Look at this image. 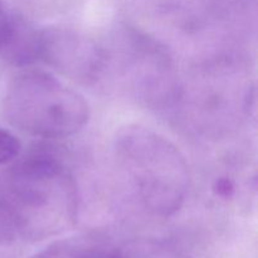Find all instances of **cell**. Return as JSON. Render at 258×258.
<instances>
[{
  "instance_id": "cell-5",
  "label": "cell",
  "mask_w": 258,
  "mask_h": 258,
  "mask_svg": "<svg viewBox=\"0 0 258 258\" xmlns=\"http://www.w3.org/2000/svg\"><path fill=\"white\" fill-rule=\"evenodd\" d=\"M42 34L20 18H10V30L0 49L3 58L13 66L25 67L40 59Z\"/></svg>"
},
{
  "instance_id": "cell-7",
  "label": "cell",
  "mask_w": 258,
  "mask_h": 258,
  "mask_svg": "<svg viewBox=\"0 0 258 258\" xmlns=\"http://www.w3.org/2000/svg\"><path fill=\"white\" fill-rule=\"evenodd\" d=\"M22 151V144L10 131L0 127V166L13 163Z\"/></svg>"
},
{
  "instance_id": "cell-3",
  "label": "cell",
  "mask_w": 258,
  "mask_h": 258,
  "mask_svg": "<svg viewBox=\"0 0 258 258\" xmlns=\"http://www.w3.org/2000/svg\"><path fill=\"white\" fill-rule=\"evenodd\" d=\"M3 110L10 125L43 139H62L82 130L90 107L81 93L44 71H25L8 85Z\"/></svg>"
},
{
  "instance_id": "cell-9",
  "label": "cell",
  "mask_w": 258,
  "mask_h": 258,
  "mask_svg": "<svg viewBox=\"0 0 258 258\" xmlns=\"http://www.w3.org/2000/svg\"><path fill=\"white\" fill-rule=\"evenodd\" d=\"M213 191L221 198L228 199L234 194V183L229 178H218L213 184Z\"/></svg>"
},
{
  "instance_id": "cell-1",
  "label": "cell",
  "mask_w": 258,
  "mask_h": 258,
  "mask_svg": "<svg viewBox=\"0 0 258 258\" xmlns=\"http://www.w3.org/2000/svg\"><path fill=\"white\" fill-rule=\"evenodd\" d=\"M0 203L10 212L19 236L40 239L77 221V190L62 161L37 148L0 173Z\"/></svg>"
},
{
  "instance_id": "cell-6",
  "label": "cell",
  "mask_w": 258,
  "mask_h": 258,
  "mask_svg": "<svg viewBox=\"0 0 258 258\" xmlns=\"http://www.w3.org/2000/svg\"><path fill=\"white\" fill-rule=\"evenodd\" d=\"M108 247L91 237H73L48 244L32 258H105Z\"/></svg>"
},
{
  "instance_id": "cell-2",
  "label": "cell",
  "mask_w": 258,
  "mask_h": 258,
  "mask_svg": "<svg viewBox=\"0 0 258 258\" xmlns=\"http://www.w3.org/2000/svg\"><path fill=\"white\" fill-rule=\"evenodd\" d=\"M116 153L143 206L159 217L180 209L189 186L185 158L171 141L139 125L121 128Z\"/></svg>"
},
{
  "instance_id": "cell-8",
  "label": "cell",
  "mask_w": 258,
  "mask_h": 258,
  "mask_svg": "<svg viewBox=\"0 0 258 258\" xmlns=\"http://www.w3.org/2000/svg\"><path fill=\"white\" fill-rule=\"evenodd\" d=\"M19 236L17 224L10 212L0 203V244H5Z\"/></svg>"
},
{
  "instance_id": "cell-10",
  "label": "cell",
  "mask_w": 258,
  "mask_h": 258,
  "mask_svg": "<svg viewBox=\"0 0 258 258\" xmlns=\"http://www.w3.org/2000/svg\"><path fill=\"white\" fill-rule=\"evenodd\" d=\"M10 30V17H8L5 13L0 14V49L3 48L4 43L7 42V38L9 35Z\"/></svg>"
},
{
  "instance_id": "cell-4",
  "label": "cell",
  "mask_w": 258,
  "mask_h": 258,
  "mask_svg": "<svg viewBox=\"0 0 258 258\" xmlns=\"http://www.w3.org/2000/svg\"><path fill=\"white\" fill-rule=\"evenodd\" d=\"M40 59L73 80H95L103 64L97 44L86 35L64 28L40 30Z\"/></svg>"
},
{
  "instance_id": "cell-11",
  "label": "cell",
  "mask_w": 258,
  "mask_h": 258,
  "mask_svg": "<svg viewBox=\"0 0 258 258\" xmlns=\"http://www.w3.org/2000/svg\"><path fill=\"white\" fill-rule=\"evenodd\" d=\"M3 13H4V10H3V4L2 2H0V14H3Z\"/></svg>"
}]
</instances>
